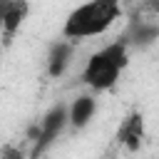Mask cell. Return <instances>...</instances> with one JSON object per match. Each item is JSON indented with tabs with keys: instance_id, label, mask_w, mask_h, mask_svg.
Returning a JSON list of instances; mask_svg holds the SVG:
<instances>
[{
	"instance_id": "obj_1",
	"label": "cell",
	"mask_w": 159,
	"mask_h": 159,
	"mask_svg": "<svg viewBox=\"0 0 159 159\" xmlns=\"http://www.w3.org/2000/svg\"><path fill=\"white\" fill-rule=\"evenodd\" d=\"M119 15L122 0H87L67 15L62 25V37L70 42L99 37L119 20Z\"/></svg>"
},
{
	"instance_id": "obj_10",
	"label": "cell",
	"mask_w": 159,
	"mask_h": 159,
	"mask_svg": "<svg viewBox=\"0 0 159 159\" xmlns=\"http://www.w3.org/2000/svg\"><path fill=\"white\" fill-rule=\"evenodd\" d=\"M0 50H2V45H0Z\"/></svg>"
},
{
	"instance_id": "obj_9",
	"label": "cell",
	"mask_w": 159,
	"mask_h": 159,
	"mask_svg": "<svg viewBox=\"0 0 159 159\" xmlns=\"http://www.w3.org/2000/svg\"><path fill=\"white\" fill-rule=\"evenodd\" d=\"M7 2H10V0H0V22H2V12H5V7H7Z\"/></svg>"
},
{
	"instance_id": "obj_2",
	"label": "cell",
	"mask_w": 159,
	"mask_h": 159,
	"mask_svg": "<svg viewBox=\"0 0 159 159\" xmlns=\"http://www.w3.org/2000/svg\"><path fill=\"white\" fill-rule=\"evenodd\" d=\"M127 65H129V40L122 37V40L107 42L104 47L94 50L87 57L82 67V82L92 92H107L119 82Z\"/></svg>"
},
{
	"instance_id": "obj_6",
	"label": "cell",
	"mask_w": 159,
	"mask_h": 159,
	"mask_svg": "<svg viewBox=\"0 0 159 159\" xmlns=\"http://www.w3.org/2000/svg\"><path fill=\"white\" fill-rule=\"evenodd\" d=\"M97 114V99L92 94H80L67 104V127L84 129Z\"/></svg>"
},
{
	"instance_id": "obj_8",
	"label": "cell",
	"mask_w": 159,
	"mask_h": 159,
	"mask_svg": "<svg viewBox=\"0 0 159 159\" xmlns=\"http://www.w3.org/2000/svg\"><path fill=\"white\" fill-rule=\"evenodd\" d=\"M2 159H22V152L7 144V147H2Z\"/></svg>"
},
{
	"instance_id": "obj_5",
	"label": "cell",
	"mask_w": 159,
	"mask_h": 159,
	"mask_svg": "<svg viewBox=\"0 0 159 159\" xmlns=\"http://www.w3.org/2000/svg\"><path fill=\"white\" fill-rule=\"evenodd\" d=\"M72 55H75V42L70 40H55L47 50V75L52 80L62 77L67 72V67L72 65Z\"/></svg>"
},
{
	"instance_id": "obj_4",
	"label": "cell",
	"mask_w": 159,
	"mask_h": 159,
	"mask_svg": "<svg viewBox=\"0 0 159 159\" xmlns=\"http://www.w3.org/2000/svg\"><path fill=\"white\" fill-rule=\"evenodd\" d=\"M30 15V2L27 0H10L5 12H2V22H0V35H2V45H10L12 37L20 32V27L25 25Z\"/></svg>"
},
{
	"instance_id": "obj_3",
	"label": "cell",
	"mask_w": 159,
	"mask_h": 159,
	"mask_svg": "<svg viewBox=\"0 0 159 159\" xmlns=\"http://www.w3.org/2000/svg\"><path fill=\"white\" fill-rule=\"evenodd\" d=\"M65 127H67V104L57 102L42 114L37 124V149H45L47 144H52L65 132Z\"/></svg>"
},
{
	"instance_id": "obj_7",
	"label": "cell",
	"mask_w": 159,
	"mask_h": 159,
	"mask_svg": "<svg viewBox=\"0 0 159 159\" xmlns=\"http://www.w3.org/2000/svg\"><path fill=\"white\" fill-rule=\"evenodd\" d=\"M117 139L127 147V149H139L142 139H144V122H142V114H129L119 129H117Z\"/></svg>"
}]
</instances>
